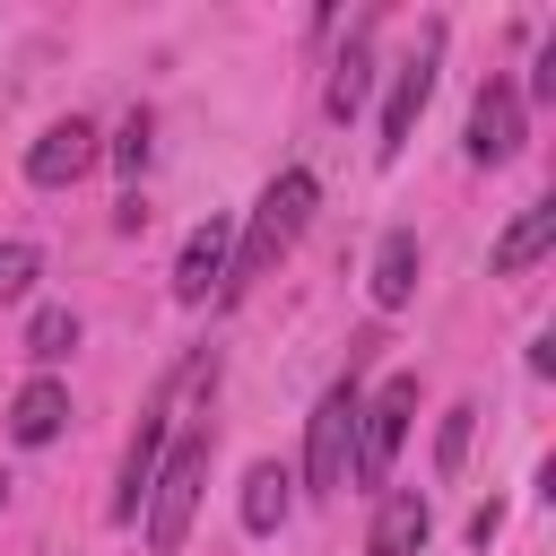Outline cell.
Returning a JSON list of instances; mask_svg holds the SVG:
<instances>
[{
  "label": "cell",
  "mask_w": 556,
  "mask_h": 556,
  "mask_svg": "<svg viewBox=\"0 0 556 556\" xmlns=\"http://www.w3.org/2000/svg\"><path fill=\"white\" fill-rule=\"evenodd\" d=\"M313 200H321V182L304 174V165H287L269 191H261V208H252V226L235 235V261H226V295H243L252 278H269L278 269V252L313 226Z\"/></svg>",
  "instance_id": "obj_1"
},
{
  "label": "cell",
  "mask_w": 556,
  "mask_h": 556,
  "mask_svg": "<svg viewBox=\"0 0 556 556\" xmlns=\"http://www.w3.org/2000/svg\"><path fill=\"white\" fill-rule=\"evenodd\" d=\"M200 486H208V426H182V434L165 443L156 478H148V504H139V521H148V547H156V556H174V547L191 539Z\"/></svg>",
  "instance_id": "obj_2"
},
{
  "label": "cell",
  "mask_w": 556,
  "mask_h": 556,
  "mask_svg": "<svg viewBox=\"0 0 556 556\" xmlns=\"http://www.w3.org/2000/svg\"><path fill=\"white\" fill-rule=\"evenodd\" d=\"M356 408H365V391H356V382H330V391L313 400V417H304V486H313V495L348 486V452H356Z\"/></svg>",
  "instance_id": "obj_3"
},
{
  "label": "cell",
  "mask_w": 556,
  "mask_h": 556,
  "mask_svg": "<svg viewBox=\"0 0 556 556\" xmlns=\"http://www.w3.org/2000/svg\"><path fill=\"white\" fill-rule=\"evenodd\" d=\"M408 417H417V374H391L365 408H356V478L365 486H382L391 478V460H400V443H408Z\"/></svg>",
  "instance_id": "obj_4"
},
{
  "label": "cell",
  "mask_w": 556,
  "mask_h": 556,
  "mask_svg": "<svg viewBox=\"0 0 556 556\" xmlns=\"http://www.w3.org/2000/svg\"><path fill=\"white\" fill-rule=\"evenodd\" d=\"M434 52H443V26H426V35H417V52L391 70V104H382V139H374V156H382V165H400L408 130H417V113H426V96H434Z\"/></svg>",
  "instance_id": "obj_5"
},
{
  "label": "cell",
  "mask_w": 556,
  "mask_h": 556,
  "mask_svg": "<svg viewBox=\"0 0 556 556\" xmlns=\"http://www.w3.org/2000/svg\"><path fill=\"white\" fill-rule=\"evenodd\" d=\"M226 261H235V226L226 217H200L174 252V304H208L226 295Z\"/></svg>",
  "instance_id": "obj_6"
},
{
  "label": "cell",
  "mask_w": 556,
  "mask_h": 556,
  "mask_svg": "<svg viewBox=\"0 0 556 556\" xmlns=\"http://www.w3.org/2000/svg\"><path fill=\"white\" fill-rule=\"evenodd\" d=\"M478 165H504L513 148H521V87L513 78H486L478 96H469V139H460Z\"/></svg>",
  "instance_id": "obj_7"
},
{
  "label": "cell",
  "mask_w": 556,
  "mask_h": 556,
  "mask_svg": "<svg viewBox=\"0 0 556 556\" xmlns=\"http://www.w3.org/2000/svg\"><path fill=\"white\" fill-rule=\"evenodd\" d=\"M96 156H104V130L70 113V122H52V130H43V139L26 148V182H43V191H61V182H78V174H87Z\"/></svg>",
  "instance_id": "obj_8"
},
{
  "label": "cell",
  "mask_w": 556,
  "mask_h": 556,
  "mask_svg": "<svg viewBox=\"0 0 556 556\" xmlns=\"http://www.w3.org/2000/svg\"><path fill=\"white\" fill-rule=\"evenodd\" d=\"M165 443H174V426H165V408H148V417H139V434H130V452H122V495H113V521H139V504H148V478H156Z\"/></svg>",
  "instance_id": "obj_9"
},
{
  "label": "cell",
  "mask_w": 556,
  "mask_h": 556,
  "mask_svg": "<svg viewBox=\"0 0 556 556\" xmlns=\"http://www.w3.org/2000/svg\"><path fill=\"white\" fill-rule=\"evenodd\" d=\"M426 530H434L426 495H417V486H391V495H382V513H374L365 556H417V547H426Z\"/></svg>",
  "instance_id": "obj_10"
},
{
  "label": "cell",
  "mask_w": 556,
  "mask_h": 556,
  "mask_svg": "<svg viewBox=\"0 0 556 556\" xmlns=\"http://www.w3.org/2000/svg\"><path fill=\"white\" fill-rule=\"evenodd\" d=\"M61 426H70V391H61L52 374H35V382L9 400V443H26V452H35V443H52Z\"/></svg>",
  "instance_id": "obj_11"
},
{
  "label": "cell",
  "mask_w": 556,
  "mask_h": 556,
  "mask_svg": "<svg viewBox=\"0 0 556 556\" xmlns=\"http://www.w3.org/2000/svg\"><path fill=\"white\" fill-rule=\"evenodd\" d=\"M547 243H556V200H530V208H521V217L495 235V278H521V269H530Z\"/></svg>",
  "instance_id": "obj_12"
},
{
  "label": "cell",
  "mask_w": 556,
  "mask_h": 556,
  "mask_svg": "<svg viewBox=\"0 0 556 556\" xmlns=\"http://www.w3.org/2000/svg\"><path fill=\"white\" fill-rule=\"evenodd\" d=\"M417 269H426L417 235H408V226H391V235H382V252H374V304H382V313H400V304L417 295Z\"/></svg>",
  "instance_id": "obj_13"
},
{
  "label": "cell",
  "mask_w": 556,
  "mask_h": 556,
  "mask_svg": "<svg viewBox=\"0 0 556 556\" xmlns=\"http://www.w3.org/2000/svg\"><path fill=\"white\" fill-rule=\"evenodd\" d=\"M287 486H295V478H287L278 460H252V469H243V530H252V539H269V530L287 521Z\"/></svg>",
  "instance_id": "obj_14"
},
{
  "label": "cell",
  "mask_w": 556,
  "mask_h": 556,
  "mask_svg": "<svg viewBox=\"0 0 556 556\" xmlns=\"http://www.w3.org/2000/svg\"><path fill=\"white\" fill-rule=\"evenodd\" d=\"M365 87H374V52H365V35H348V52L330 61V87H321V113L348 122V113L365 104Z\"/></svg>",
  "instance_id": "obj_15"
},
{
  "label": "cell",
  "mask_w": 556,
  "mask_h": 556,
  "mask_svg": "<svg viewBox=\"0 0 556 556\" xmlns=\"http://www.w3.org/2000/svg\"><path fill=\"white\" fill-rule=\"evenodd\" d=\"M70 348H78V313H70V304H43V313L26 321V356H35V365H61Z\"/></svg>",
  "instance_id": "obj_16"
},
{
  "label": "cell",
  "mask_w": 556,
  "mask_h": 556,
  "mask_svg": "<svg viewBox=\"0 0 556 556\" xmlns=\"http://www.w3.org/2000/svg\"><path fill=\"white\" fill-rule=\"evenodd\" d=\"M35 278H43V252H35L26 235H9V243H0V304H26Z\"/></svg>",
  "instance_id": "obj_17"
},
{
  "label": "cell",
  "mask_w": 556,
  "mask_h": 556,
  "mask_svg": "<svg viewBox=\"0 0 556 556\" xmlns=\"http://www.w3.org/2000/svg\"><path fill=\"white\" fill-rule=\"evenodd\" d=\"M104 156H113V165H122V174L139 182V174H148V156H156V122H148V113H130V122H122V130L104 139Z\"/></svg>",
  "instance_id": "obj_18"
},
{
  "label": "cell",
  "mask_w": 556,
  "mask_h": 556,
  "mask_svg": "<svg viewBox=\"0 0 556 556\" xmlns=\"http://www.w3.org/2000/svg\"><path fill=\"white\" fill-rule=\"evenodd\" d=\"M469 426H478V408H469V400H452V408H443V426H434V469H443V478L469 460Z\"/></svg>",
  "instance_id": "obj_19"
},
{
  "label": "cell",
  "mask_w": 556,
  "mask_h": 556,
  "mask_svg": "<svg viewBox=\"0 0 556 556\" xmlns=\"http://www.w3.org/2000/svg\"><path fill=\"white\" fill-rule=\"evenodd\" d=\"M113 226H122V235H139V226H148V200H139V191H122V208H113Z\"/></svg>",
  "instance_id": "obj_20"
},
{
  "label": "cell",
  "mask_w": 556,
  "mask_h": 556,
  "mask_svg": "<svg viewBox=\"0 0 556 556\" xmlns=\"http://www.w3.org/2000/svg\"><path fill=\"white\" fill-rule=\"evenodd\" d=\"M495 530H504V513H495V504H478V513H469V547H486Z\"/></svg>",
  "instance_id": "obj_21"
},
{
  "label": "cell",
  "mask_w": 556,
  "mask_h": 556,
  "mask_svg": "<svg viewBox=\"0 0 556 556\" xmlns=\"http://www.w3.org/2000/svg\"><path fill=\"white\" fill-rule=\"evenodd\" d=\"M0 504H9V469H0Z\"/></svg>",
  "instance_id": "obj_22"
}]
</instances>
